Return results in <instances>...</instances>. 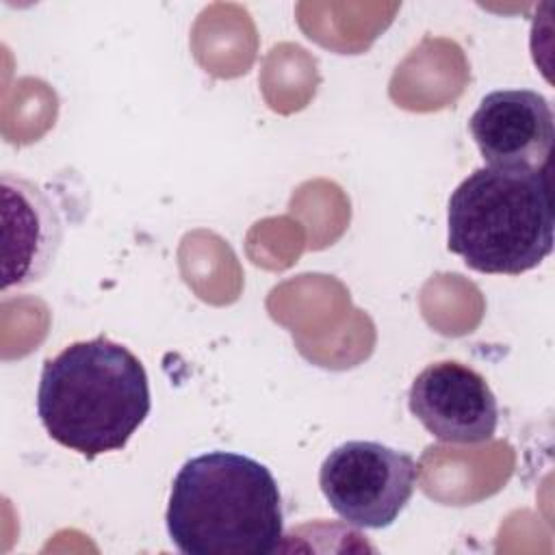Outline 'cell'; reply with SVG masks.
I'll list each match as a JSON object with an SVG mask.
<instances>
[{
	"label": "cell",
	"instance_id": "6da1fadb",
	"mask_svg": "<svg viewBox=\"0 0 555 555\" xmlns=\"http://www.w3.org/2000/svg\"><path fill=\"white\" fill-rule=\"evenodd\" d=\"M150 408V382L141 360L106 336L72 343L43 362L39 421L54 442L87 460L121 451Z\"/></svg>",
	"mask_w": 555,
	"mask_h": 555
},
{
	"label": "cell",
	"instance_id": "7a4b0ae2",
	"mask_svg": "<svg viewBox=\"0 0 555 555\" xmlns=\"http://www.w3.org/2000/svg\"><path fill=\"white\" fill-rule=\"evenodd\" d=\"M165 520L184 555H269L284 535L273 473L249 455L219 449L182 464Z\"/></svg>",
	"mask_w": 555,
	"mask_h": 555
},
{
	"label": "cell",
	"instance_id": "8992f818",
	"mask_svg": "<svg viewBox=\"0 0 555 555\" xmlns=\"http://www.w3.org/2000/svg\"><path fill=\"white\" fill-rule=\"evenodd\" d=\"M468 130L494 167H548L555 139L548 100L531 89H499L481 98Z\"/></svg>",
	"mask_w": 555,
	"mask_h": 555
},
{
	"label": "cell",
	"instance_id": "5b68a950",
	"mask_svg": "<svg viewBox=\"0 0 555 555\" xmlns=\"http://www.w3.org/2000/svg\"><path fill=\"white\" fill-rule=\"evenodd\" d=\"M408 408L434 438L453 444L486 442L499 425V403L486 377L455 360L427 364L410 386Z\"/></svg>",
	"mask_w": 555,
	"mask_h": 555
},
{
	"label": "cell",
	"instance_id": "3957f363",
	"mask_svg": "<svg viewBox=\"0 0 555 555\" xmlns=\"http://www.w3.org/2000/svg\"><path fill=\"white\" fill-rule=\"evenodd\" d=\"M447 247L479 273L520 275L553 251L548 167H494L468 173L449 197Z\"/></svg>",
	"mask_w": 555,
	"mask_h": 555
},
{
	"label": "cell",
	"instance_id": "52a82bcc",
	"mask_svg": "<svg viewBox=\"0 0 555 555\" xmlns=\"http://www.w3.org/2000/svg\"><path fill=\"white\" fill-rule=\"evenodd\" d=\"M4 264L2 291L41 280L63 238V221L52 199L30 180L2 173Z\"/></svg>",
	"mask_w": 555,
	"mask_h": 555
},
{
	"label": "cell",
	"instance_id": "277c9868",
	"mask_svg": "<svg viewBox=\"0 0 555 555\" xmlns=\"http://www.w3.org/2000/svg\"><path fill=\"white\" fill-rule=\"evenodd\" d=\"M418 466L410 453L375 440H347L334 447L319 486L327 505L351 527H390L410 503Z\"/></svg>",
	"mask_w": 555,
	"mask_h": 555
}]
</instances>
